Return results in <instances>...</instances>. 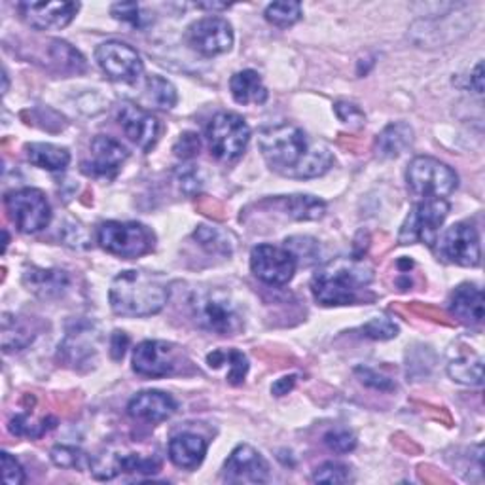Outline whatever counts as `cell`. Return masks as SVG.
<instances>
[{
    "label": "cell",
    "instance_id": "1",
    "mask_svg": "<svg viewBox=\"0 0 485 485\" xmlns=\"http://www.w3.org/2000/svg\"><path fill=\"white\" fill-rule=\"evenodd\" d=\"M258 147L268 166L282 176L315 178L334 164V156L325 143H311L306 133L290 124L262 129Z\"/></svg>",
    "mask_w": 485,
    "mask_h": 485
},
{
    "label": "cell",
    "instance_id": "2",
    "mask_svg": "<svg viewBox=\"0 0 485 485\" xmlns=\"http://www.w3.org/2000/svg\"><path fill=\"white\" fill-rule=\"evenodd\" d=\"M374 273L358 260L336 258L311 279V292L320 306H351L370 287Z\"/></svg>",
    "mask_w": 485,
    "mask_h": 485
},
{
    "label": "cell",
    "instance_id": "3",
    "mask_svg": "<svg viewBox=\"0 0 485 485\" xmlns=\"http://www.w3.org/2000/svg\"><path fill=\"white\" fill-rule=\"evenodd\" d=\"M109 300L116 315L150 317L166 308L169 289L164 281L152 273L129 270L114 277Z\"/></svg>",
    "mask_w": 485,
    "mask_h": 485
},
{
    "label": "cell",
    "instance_id": "4",
    "mask_svg": "<svg viewBox=\"0 0 485 485\" xmlns=\"http://www.w3.org/2000/svg\"><path fill=\"white\" fill-rule=\"evenodd\" d=\"M190 309L197 327L218 336H235L245 325L237 301H233L228 292L218 289L195 290L190 298Z\"/></svg>",
    "mask_w": 485,
    "mask_h": 485
},
{
    "label": "cell",
    "instance_id": "5",
    "mask_svg": "<svg viewBox=\"0 0 485 485\" xmlns=\"http://www.w3.org/2000/svg\"><path fill=\"white\" fill-rule=\"evenodd\" d=\"M406 180L412 194L423 199H443L453 194L459 185V176L450 166L429 156H419L410 161Z\"/></svg>",
    "mask_w": 485,
    "mask_h": 485
},
{
    "label": "cell",
    "instance_id": "6",
    "mask_svg": "<svg viewBox=\"0 0 485 485\" xmlns=\"http://www.w3.org/2000/svg\"><path fill=\"white\" fill-rule=\"evenodd\" d=\"M99 245L121 258H138L154 251L156 235L140 222H105L97 232Z\"/></svg>",
    "mask_w": 485,
    "mask_h": 485
},
{
    "label": "cell",
    "instance_id": "7",
    "mask_svg": "<svg viewBox=\"0 0 485 485\" xmlns=\"http://www.w3.org/2000/svg\"><path fill=\"white\" fill-rule=\"evenodd\" d=\"M251 128L245 118L235 112H220L207 126V143L211 154L220 161H235L247 150Z\"/></svg>",
    "mask_w": 485,
    "mask_h": 485
},
{
    "label": "cell",
    "instance_id": "8",
    "mask_svg": "<svg viewBox=\"0 0 485 485\" xmlns=\"http://www.w3.org/2000/svg\"><path fill=\"white\" fill-rule=\"evenodd\" d=\"M450 204L446 199H423L417 204L406 222L402 224L398 241L402 245H414V242H424V245L434 247L438 242L440 226L448 218Z\"/></svg>",
    "mask_w": 485,
    "mask_h": 485
},
{
    "label": "cell",
    "instance_id": "9",
    "mask_svg": "<svg viewBox=\"0 0 485 485\" xmlns=\"http://www.w3.org/2000/svg\"><path fill=\"white\" fill-rule=\"evenodd\" d=\"M5 205L10 220L22 233H36L44 230L52 220V207L44 192L36 188H22L6 194Z\"/></svg>",
    "mask_w": 485,
    "mask_h": 485
},
{
    "label": "cell",
    "instance_id": "10",
    "mask_svg": "<svg viewBox=\"0 0 485 485\" xmlns=\"http://www.w3.org/2000/svg\"><path fill=\"white\" fill-rule=\"evenodd\" d=\"M95 61L99 69L114 82H137L145 71L138 52L126 43H118V40H109V43L100 44L95 50Z\"/></svg>",
    "mask_w": 485,
    "mask_h": 485
},
{
    "label": "cell",
    "instance_id": "11",
    "mask_svg": "<svg viewBox=\"0 0 485 485\" xmlns=\"http://www.w3.org/2000/svg\"><path fill=\"white\" fill-rule=\"evenodd\" d=\"M298 262L289 249L258 245L251 252V270L266 285L282 287L292 281Z\"/></svg>",
    "mask_w": 485,
    "mask_h": 485
},
{
    "label": "cell",
    "instance_id": "12",
    "mask_svg": "<svg viewBox=\"0 0 485 485\" xmlns=\"http://www.w3.org/2000/svg\"><path fill=\"white\" fill-rule=\"evenodd\" d=\"M188 44L201 55L214 57L233 46V31L224 17H204L188 29Z\"/></svg>",
    "mask_w": 485,
    "mask_h": 485
},
{
    "label": "cell",
    "instance_id": "13",
    "mask_svg": "<svg viewBox=\"0 0 485 485\" xmlns=\"http://www.w3.org/2000/svg\"><path fill=\"white\" fill-rule=\"evenodd\" d=\"M440 254L452 264L474 268L480 264V237L469 222H457L440 239Z\"/></svg>",
    "mask_w": 485,
    "mask_h": 485
},
{
    "label": "cell",
    "instance_id": "14",
    "mask_svg": "<svg viewBox=\"0 0 485 485\" xmlns=\"http://www.w3.org/2000/svg\"><path fill=\"white\" fill-rule=\"evenodd\" d=\"M178 366V351L173 343L147 339L133 351V370L145 377H167Z\"/></svg>",
    "mask_w": 485,
    "mask_h": 485
},
{
    "label": "cell",
    "instance_id": "15",
    "mask_svg": "<svg viewBox=\"0 0 485 485\" xmlns=\"http://www.w3.org/2000/svg\"><path fill=\"white\" fill-rule=\"evenodd\" d=\"M224 480L230 483H266L270 480L268 461L252 446L241 443L224 464Z\"/></svg>",
    "mask_w": 485,
    "mask_h": 485
},
{
    "label": "cell",
    "instance_id": "16",
    "mask_svg": "<svg viewBox=\"0 0 485 485\" xmlns=\"http://www.w3.org/2000/svg\"><path fill=\"white\" fill-rule=\"evenodd\" d=\"M19 14L24 22L38 31L63 29L76 17L78 3H19Z\"/></svg>",
    "mask_w": 485,
    "mask_h": 485
},
{
    "label": "cell",
    "instance_id": "17",
    "mask_svg": "<svg viewBox=\"0 0 485 485\" xmlns=\"http://www.w3.org/2000/svg\"><path fill=\"white\" fill-rule=\"evenodd\" d=\"M118 121L121 129H124V133L129 137L131 143H135L145 152L152 150L159 135V124L150 112H147L145 109H140L137 105L126 103L118 114Z\"/></svg>",
    "mask_w": 485,
    "mask_h": 485
},
{
    "label": "cell",
    "instance_id": "18",
    "mask_svg": "<svg viewBox=\"0 0 485 485\" xmlns=\"http://www.w3.org/2000/svg\"><path fill=\"white\" fill-rule=\"evenodd\" d=\"M91 157L84 164V171L93 176H114L129 157L128 148L107 135H97L90 147Z\"/></svg>",
    "mask_w": 485,
    "mask_h": 485
},
{
    "label": "cell",
    "instance_id": "19",
    "mask_svg": "<svg viewBox=\"0 0 485 485\" xmlns=\"http://www.w3.org/2000/svg\"><path fill=\"white\" fill-rule=\"evenodd\" d=\"M176 412V402L171 395L161 391H143L131 398L128 404V414L133 419L147 423L167 421Z\"/></svg>",
    "mask_w": 485,
    "mask_h": 485
},
{
    "label": "cell",
    "instance_id": "20",
    "mask_svg": "<svg viewBox=\"0 0 485 485\" xmlns=\"http://www.w3.org/2000/svg\"><path fill=\"white\" fill-rule=\"evenodd\" d=\"M97 353V332L91 325H78L67 332L65 341L59 346V355L71 366L90 362Z\"/></svg>",
    "mask_w": 485,
    "mask_h": 485
},
{
    "label": "cell",
    "instance_id": "21",
    "mask_svg": "<svg viewBox=\"0 0 485 485\" xmlns=\"http://www.w3.org/2000/svg\"><path fill=\"white\" fill-rule=\"evenodd\" d=\"M24 285L29 292L43 300L63 296L71 285V277L63 270L31 268L24 273Z\"/></svg>",
    "mask_w": 485,
    "mask_h": 485
},
{
    "label": "cell",
    "instance_id": "22",
    "mask_svg": "<svg viewBox=\"0 0 485 485\" xmlns=\"http://www.w3.org/2000/svg\"><path fill=\"white\" fill-rule=\"evenodd\" d=\"M207 453V442L192 433H182L169 442V459L178 469H197Z\"/></svg>",
    "mask_w": 485,
    "mask_h": 485
},
{
    "label": "cell",
    "instance_id": "23",
    "mask_svg": "<svg viewBox=\"0 0 485 485\" xmlns=\"http://www.w3.org/2000/svg\"><path fill=\"white\" fill-rule=\"evenodd\" d=\"M452 313L469 327H478L483 320V292L476 285H461L450 300Z\"/></svg>",
    "mask_w": 485,
    "mask_h": 485
},
{
    "label": "cell",
    "instance_id": "24",
    "mask_svg": "<svg viewBox=\"0 0 485 485\" xmlns=\"http://www.w3.org/2000/svg\"><path fill=\"white\" fill-rule=\"evenodd\" d=\"M230 90L239 105H264L268 90L256 71L235 72L230 80Z\"/></svg>",
    "mask_w": 485,
    "mask_h": 485
},
{
    "label": "cell",
    "instance_id": "25",
    "mask_svg": "<svg viewBox=\"0 0 485 485\" xmlns=\"http://www.w3.org/2000/svg\"><path fill=\"white\" fill-rule=\"evenodd\" d=\"M412 143L414 129L404 121H396V124L387 126L377 135V152L383 157H396L402 152H406Z\"/></svg>",
    "mask_w": 485,
    "mask_h": 485
},
{
    "label": "cell",
    "instance_id": "26",
    "mask_svg": "<svg viewBox=\"0 0 485 485\" xmlns=\"http://www.w3.org/2000/svg\"><path fill=\"white\" fill-rule=\"evenodd\" d=\"M27 159L34 167L46 171H63L71 164V154L67 148H61L48 143H33L25 147Z\"/></svg>",
    "mask_w": 485,
    "mask_h": 485
},
{
    "label": "cell",
    "instance_id": "27",
    "mask_svg": "<svg viewBox=\"0 0 485 485\" xmlns=\"http://www.w3.org/2000/svg\"><path fill=\"white\" fill-rule=\"evenodd\" d=\"M207 364L213 368V370H222L226 368L228 374V381L232 383V385H241L242 381H245L247 377V372H249V360L247 357L235 351V349H218V351H213L209 357H207Z\"/></svg>",
    "mask_w": 485,
    "mask_h": 485
},
{
    "label": "cell",
    "instance_id": "28",
    "mask_svg": "<svg viewBox=\"0 0 485 485\" xmlns=\"http://www.w3.org/2000/svg\"><path fill=\"white\" fill-rule=\"evenodd\" d=\"M448 374L453 381L462 385L480 387L483 383V358L481 357H459L448 364Z\"/></svg>",
    "mask_w": 485,
    "mask_h": 485
},
{
    "label": "cell",
    "instance_id": "29",
    "mask_svg": "<svg viewBox=\"0 0 485 485\" xmlns=\"http://www.w3.org/2000/svg\"><path fill=\"white\" fill-rule=\"evenodd\" d=\"M33 341V332L25 322L10 313L3 315V349L5 353L22 351Z\"/></svg>",
    "mask_w": 485,
    "mask_h": 485
},
{
    "label": "cell",
    "instance_id": "30",
    "mask_svg": "<svg viewBox=\"0 0 485 485\" xmlns=\"http://www.w3.org/2000/svg\"><path fill=\"white\" fill-rule=\"evenodd\" d=\"M281 204L285 205L287 214L294 220H319L327 213L325 201L313 195H290L281 199Z\"/></svg>",
    "mask_w": 485,
    "mask_h": 485
},
{
    "label": "cell",
    "instance_id": "31",
    "mask_svg": "<svg viewBox=\"0 0 485 485\" xmlns=\"http://www.w3.org/2000/svg\"><path fill=\"white\" fill-rule=\"evenodd\" d=\"M147 99L156 109L171 110L176 105L178 95H176V90L169 82V80H166L164 76L154 74L147 80Z\"/></svg>",
    "mask_w": 485,
    "mask_h": 485
},
{
    "label": "cell",
    "instance_id": "32",
    "mask_svg": "<svg viewBox=\"0 0 485 485\" xmlns=\"http://www.w3.org/2000/svg\"><path fill=\"white\" fill-rule=\"evenodd\" d=\"M50 457L55 467L69 469V471H91L93 459L78 448L71 446H55L50 452Z\"/></svg>",
    "mask_w": 485,
    "mask_h": 485
},
{
    "label": "cell",
    "instance_id": "33",
    "mask_svg": "<svg viewBox=\"0 0 485 485\" xmlns=\"http://www.w3.org/2000/svg\"><path fill=\"white\" fill-rule=\"evenodd\" d=\"M197 242L204 249H207L213 254H222V256H230L233 251V242L230 241V235L222 230L209 228V226H199L194 233Z\"/></svg>",
    "mask_w": 485,
    "mask_h": 485
},
{
    "label": "cell",
    "instance_id": "34",
    "mask_svg": "<svg viewBox=\"0 0 485 485\" xmlns=\"http://www.w3.org/2000/svg\"><path fill=\"white\" fill-rule=\"evenodd\" d=\"M266 19L277 27H290L301 19V5L300 3H273L266 8Z\"/></svg>",
    "mask_w": 485,
    "mask_h": 485
},
{
    "label": "cell",
    "instance_id": "35",
    "mask_svg": "<svg viewBox=\"0 0 485 485\" xmlns=\"http://www.w3.org/2000/svg\"><path fill=\"white\" fill-rule=\"evenodd\" d=\"M285 249H289L298 264L303 266H311L319 258V242L313 237H306V235H296L285 241Z\"/></svg>",
    "mask_w": 485,
    "mask_h": 485
},
{
    "label": "cell",
    "instance_id": "36",
    "mask_svg": "<svg viewBox=\"0 0 485 485\" xmlns=\"http://www.w3.org/2000/svg\"><path fill=\"white\" fill-rule=\"evenodd\" d=\"M55 427V419H43L38 424L29 419V415H15L10 421V431L15 436H27V438H40L46 434L50 429Z\"/></svg>",
    "mask_w": 485,
    "mask_h": 485
},
{
    "label": "cell",
    "instance_id": "37",
    "mask_svg": "<svg viewBox=\"0 0 485 485\" xmlns=\"http://www.w3.org/2000/svg\"><path fill=\"white\" fill-rule=\"evenodd\" d=\"M351 469L341 462H325L315 471L313 481L315 483H347L351 480Z\"/></svg>",
    "mask_w": 485,
    "mask_h": 485
},
{
    "label": "cell",
    "instance_id": "38",
    "mask_svg": "<svg viewBox=\"0 0 485 485\" xmlns=\"http://www.w3.org/2000/svg\"><path fill=\"white\" fill-rule=\"evenodd\" d=\"M364 334H366L372 339L385 341V339H393V338L398 336V327L395 325L391 319L377 317V319H372L370 322H366V325H364Z\"/></svg>",
    "mask_w": 485,
    "mask_h": 485
},
{
    "label": "cell",
    "instance_id": "39",
    "mask_svg": "<svg viewBox=\"0 0 485 485\" xmlns=\"http://www.w3.org/2000/svg\"><path fill=\"white\" fill-rule=\"evenodd\" d=\"M325 443L334 453H349L357 448V436L346 429H336L325 436Z\"/></svg>",
    "mask_w": 485,
    "mask_h": 485
},
{
    "label": "cell",
    "instance_id": "40",
    "mask_svg": "<svg viewBox=\"0 0 485 485\" xmlns=\"http://www.w3.org/2000/svg\"><path fill=\"white\" fill-rule=\"evenodd\" d=\"M52 44H53L52 53H53L55 61H59V63L63 61V63L67 67H71L72 71H78V69L82 71L84 69V59L74 48H71L67 43H61V40H53Z\"/></svg>",
    "mask_w": 485,
    "mask_h": 485
},
{
    "label": "cell",
    "instance_id": "41",
    "mask_svg": "<svg viewBox=\"0 0 485 485\" xmlns=\"http://www.w3.org/2000/svg\"><path fill=\"white\" fill-rule=\"evenodd\" d=\"M0 459H3V476L8 485H22L25 483V472L24 467L17 462L15 457H12L8 452L0 453Z\"/></svg>",
    "mask_w": 485,
    "mask_h": 485
},
{
    "label": "cell",
    "instance_id": "42",
    "mask_svg": "<svg viewBox=\"0 0 485 485\" xmlns=\"http://www.w3.org/2000/svg\"><path fill=\"white\" fill-rule=\"evenodd\" d=\"M110 12L116 19H119V22L131 24L133 27H145L143 24L145 15H140V8L135 3H118L112 6Z\"/></svg>",
    "mask_w": 485,
    "mask_h": 485
},
{
    "label": "cell",
    "instance_id": "43",
    "mask_svg": "<svg viewBox=\"0 0 485 485\" xmlns=\"http://www.w3.org/2000/svg\"><path fill=\"white\" fill-rule=\"evenodd\" d=\"M201 150V140L195 133H185L180 135V138L176 140L175 145V154L182 159H190L195 157Z\"/></svg>",
    "mask_w": 485,
    "mask_h": 485
},
{
    "label": "cell",
    "instance_id": "44",
    "mask_svg": "<svg viewBox=\"0 0 485 485\" xmlns=\"http://www.w3.org/2000/svg\"><path fill=\"white\" fill-rule=\"evenodd\" d=\"M357 374L360 376V381L364 383V385L368 387H374V389H379V391H393L395 389V383L387 377H383L379 374H376L374 370H368V368H358Z\"/></svg>",
    "mask_w": 485,
    "mask_h": 485
},
{
    "label": "cell",
    "instance_id": "45",
    "mask_svg": "<svg viewBox=\"0 0 485 485\" xmlns=\"http://www.w3.org/2000/svg\"><path fill=\"white\" fill-rule=\"evenodd\" d=\"M178 180H180V188L185 194L188 195H194L201 190V180L197 176V171L195 169H185V171H180L178 173Z\"/></svg>",
    "mask_w": 485,
    "mask_h": 485
},
{
    "label": "cell",
    "instance_id": "46",
    "mask_svg": "<svg viewBox=\"0 0 485 485\" xmlns=\"http://www.w3.org/2000/svg\"><path fill=\"white\" fill-rule=\"evenodd\" d=\"M128 347H129V336H128L126 332L116 330V332L110 336V357H112L114 360L124 358Z\"/></svg>",
    "mask_w": 485,
    "mask_h": 485
},
{
    "label": "cell",
    "instance_id": "47",
    "mask_svg": "<svg viewBox=\"0 0 485 485\" xmlns=\"http://www.w3.org/2000/svg\"><path fill=\"white\" fill-rule=\"evenodd\" d=\"M296 385V376H287V377H281L273 383L271 387V393L275 396H282V395H289V391H292Z\"/></svg>",
    "mask_w": 485,
    "mask_h": 485
},
{
    "label": "cell",
    "instance_id": "48",
    "mask_svg": "<svg viewBox=\"0 0 485 485\" xmlns=\"http://www.w3.org/2000/svg\"><path fill=\"white\" fill-rule=\"evenodd\" d=\"M471 86L474 88V91L478 95L483 93V65L481 63L476 65V69H474V72L471 76Z\"/></svg>",
    "mask_w": 485,
    "mask_h": 485
}]
</instances>
